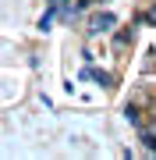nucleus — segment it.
<instances>
[{
    "mask_svg": "<svg viewBox=\"0 0 156 160\" xmlns=\"http://www.w3.org/2000/svg\"><path fill=\"white\" fill-rule=\"evenodd\" d=\"M124 114H128V121H131V125H142V118H139V110H135V107H128Z\"/></svg>",
    "mask_w": 156,
    "mask_h": 160,
    "instance_id": "7ed1b4c3",
    "label": "nucleus"
},
{
    "mask_svg": "<svg viewBox=\"0 0 156 160\" xmlns=\"http://www.w3.org/2000/svg\"><path fill=\"white\" fill-rule=\"evenodd\" d=\"M149 22H156V7H153V11H149Z\"/></svg>",
    "mask_w": 156,
    "mask_h": 160,
    "instance_id": "39448f33",
    "label": "nucleus"
},
{
    "mask_svg": "<svg viewBox=\"0 0 156 160\" xmlns=\"http://www.w3.org/2000/svg\"><path fill=\"white\" fill-rule=\"evenodd\" d=\"M114 25H117V18L110 14V11H103V14H96L92 22H89V32H92V36H103V32L114 29Z\"/></svg>",
    "mask_w": 156,
    "mask_h": 160,
    "instance_id": "f257e3e1",
    "label": "nucleus"
},
{
    "mask_svg": "<svg viewBox=\"0 0 156 160\" xmlns=\"http://www.w3.org/2000/svg\"><path fill=\"white\" fill-rule=\"evenodd\" d=\"M60 4H64V0H50V7H60Z\"/></svg>",
    "mask_w": 156,
    "mask_h": 160,
    "instance_id": "20e7f679",
    "label": "nucleus"
},
{
    "mask_svg": "<svg viewBox=\"0 0 156 160\" xmlns=\"http://www.w3.org/2000/svg\"><path fill=\"white\" fill-rule=\"evenodd\" d=\"M53 11H57V7H50V11H46V14L39 18V32H46L50 25H53Z\"/></svg>",
    "mask_w": 156,
    "mask_h": 160,
    "instance_id": "f03ea898",
    "label": "nucleus"
}]
</instances>
